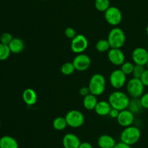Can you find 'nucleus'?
Listing matches in <instances>:
<instances>
[{"label": "nucleus", "instance_id": "nucleus-1", "mask_svg": "<svg viewBox=\"0 0 148 148\" xmlns=\"http://www.w3.org/2000/svg\"><path fill=\"white\" fill-rule=\"evenodd\" d=\"M108 101L112 108L121 111L128 108L130 100L127 94L124 92L116 91L110 94Z\"/></svg>", "mask_w": 148, "mask_h": 148}, {"label": "nucleus", "instance_id": "nucleus-2", "mask_svg": "<svg viewBox=\"0 0 148 148\" xmlns=\"http://www.w3.org/2000/svg\"><path fill=\"white\" fill-rule=\"evenodd\" d=\"M106 86V81L103 75L101 73H95L90 78L88 84L90 92L93 95L98 96L103 94Z\"/></svg>", "mask_w": 148, "mask_h": 148}, {"label": "nucleus", "instance_id": "nucleus-3", "mask_svg": "<svg viewBox=\"0 0 148 148\" xmlns=\"http://www.w3.org/2000/svg\"><path fill=\"white\" fill-rule=\"evenodd\" d=\"M141 137V131L139 128L130 126L124 128L121 133V141L127 145H134L139 142Z\"/></svg>", "mask_w": 148, "mask_h": 148}, {"label": "nucleus", "instance_id": "nucleus-4", "mask_svg": "<svg viewBox=\"0 0 148 148\" xmlns=\"http://www.w3.org/2000/svg\"><path fill=\"white\" fill-rule=\"evenodd\" d=\"M107 40L109 42L111 48L121 49L126 41V35L124 30L118 27L111 29L108 33Z\"/></svg>", "mask_w": 148, "mask_h": 148}, {"label": "nucleus", "instance_id": "nucleus-5", "mask_svg": "<svg viewBox=\"0 0 148 148\" xmlns=\"http://www.w3.org/2000/svg\"><path fill=\"white\" fill-rule=\"evenodd\" d=\"M145 86L140 78H132L127 83V90L132 98H140L144 94Z\"/></svg>", "mask_w": 148, "mask_h": 148}, {"label": "nucleus", "instance_id": "nucleus-6", "mask_svg": "<svg viewBox=\"0 0 148 148\" xmlns=\"http://www.w3.org/2000/svg\"><path fill=\"white\" fill-rule=\"evenodd\" d=\"M65 119L68 126L74 129L81 127L85 122V116L83 113L77 110H69L66 114Z\"/></svg>", "mask_w": 148, "mask_h": 148}, {"label": "nucleus", "instance_id": "nucleus-7", "mask_svg": "<svg viewBox=\"0 0 148 148\" xmlns=\"http://www.w3.org/2000/svg\"><path fill=\"white\" fill-rule=\"evenodd\" d=\"M105 19L107 23L113 26H117L122 21V13L116 7H110L104 12Z\"/></svg>", "mask_w": 148, "mask_h": 148}, {"label": "nucleus", "instance_id": "nucleus-8", "mask_svg": "<svg viewBox=\"0 0 148 148\" xmlns=\"http://www.w3.org/2000/svg\"><path fill=\"white\" fill-rule=\"evenodd\" d=\"M89 42L83 34H77L71 41V49L74 53L82 54L88 49Z\"/></svg>", "mask_w": 148, "mask_h": 148}, {"label": "nucleus", "instance_id": "nucleus-9", "mask_svg": "<svg viewBox=\"0 0 148 148\" xmlns=\"http://www.w3.org/2000/svg\"><path fill=\"white\" fill-rule=\"evenodd\" d=\"M109 81L113 88L119 89L127 83V75L124 74L121 69H116L111 72Z\"/></svg>", "mask_w": 148, "mask_h": 148}, {"label": "nucleus", "instance_id": "nucleus-10", "mask_svg": "<svg viewBox=\"0 0 148 148\" xmlns=\"http://www.w3.org/2000/svg\"><path fill=\"white\" fill-rule=\"evenodd\" d=\"M75 70L78 71H85L90 68L91 59L88 55L85 54H78L72 61Z\"/></svg>", "mask_w": 148, "mask_h": 148}, {"label": "nucleus", "instance_id": "nucleus-11", "mask_svg": "<svg viewBox=\"0 0 148 148\" xmlns=\"http://www.w3.org/2000/svg\"><path fill=\"white\" fill-rule=\"evenodd\" d=\"M132 58L135 65H145L148 62V51L143 47H137L133 50Z\"/></svg>", "mask_w": 148, "mask_h": 148}, {"label": "nucleus", "instance_id": "nucleus-12", "mask_svg": "<svg viewBox=\"0 0 148 148\" xmlns=\"http://www.w3.org/2000/svg\"><path fill=\"white\" fill-rule=\"evenodd\" d=\"M116 120L121 126L124 128L128 127V126H132V123H134V114L129 109H126L119 112Z\"/></svg>", "mask_w": 148, "mask_h": 148}, {"label": "nucleus", "instance_id": "nucleus-13", "mask_svg": "<svg viewBox=\"0 0 148 148\" xmlns=\"http://www.w3.org/2000/svg\"><path fill=\"white\" fill-rule=\"evenodd\" d=\"M108 58L110 62L116 66H121L125 62V55L121 49L111 48L108 52Z\"/></svg>", "mask_w": 148, "mask_h": 148}, {"label": "nucleus", "instance_id": "nucleus-14", "mask_svg": "<svg viewBox=\"0 0 148 148\" xmlns=\"http://www.w3.org/2000/svg\"><path fill=\"white\" fill-rule=\"evenodd\" d=\"M62 144L64 148H79L81 142L77 135L69 133L64 136Z\"/></svg>", "mask_w": 148, "mask_h": 148}, {"label": "nucleus", "instance_id": "nucleus-15", "mask_svg": "<svg viewBox=\"0 0 148 148\" xmlns=\"http://www.w3.org/2000/svg\"><path fill=\"white\" fill-rule=\"evenodd\" d=\"M23 100L27 105H33L37 102V93L34 89L31 88L26 89L23 92Z\"/></svg>", "mask_w": 148, "mask_h": 148}, {"label": "nucleus", "instance_id": "nucleus-16", "mask_svg": "<svg viewBox=\"0 0 148 148\" xmlns=\"http://www.w3.org/2000/svg\"><path fill=\"white\" fill-rule=\"evenodd\" d=\"M98 145L100 148H114L116 142L111 135L103 134L98 139Z\"/></svg>", "mask_w": 148, "mask_h": 148}, {"label": "nucleus", "instance_id": "nucleus-17", "mask_svg": "<svg viewBox=\"0 0 148 148\" xmlns=\"http://www.w3.org/2000/svg\"><path fill=\"white\" fill-rule=\"evenodd\" d=\"M112 108L110 104V103L108 102V101H98L97 103L96 106H95V113L97 115L100 116H106L109 114L110 110Z\"/></svg>", "mask_w": 148, "mask_h": 148}, {"label": "nucleus", "instance_id": "nucleus-18", "mask_svg": "<svg viewBox=\"0 0 148 148\" xmlns=\"http://www.w3.org/2000/svg\"><path fill=\"white\" fill-rule=\"evenodd\" d=\"M0 148H19V145L14 137L5 135L0 138Z\"/></svg>", "mask_w": 148, "mask_h": 148}, {"label": "nucleus", "instance_id": "nucleus-19", "mask_svg": "<svg viewBox=\"0 0 148 148\" xmlns=\"http://www.w3.org/2000/svg\"><path fill=\"white\" fill-rule=\"evenodd\" d=\"M11 53L20 54L24 50L25 44L23 39L20 38H13L12 41L8 45Z\"/></svg>", "mask_w": 148, "mask_h": 148}, {"label": "nucleus", "instance_id": "nucleus-20", "mask_svg": "<svg viewBox=\"0 0 148 148\" xmlns=\"http://www.w3.org/2000/svg\"><path fill=\"white\" fill-rule=\"evenodd\" d=\"M98 102V101L96 96L93 95L92 94H89L88 95L84 97L82 104H83V107L86 110H92L95 109Z\"/></svg>", "mask_w": 148, "mask_h": 148}, {"label": "nucleus", "instance_id": "nucleus-21", "mask_svg": "<svg viewBox=\"0 0 148 148\" xmlns=\"http://www.w3.org/2000/svg\"><path fill=\"white\" fill-rule=\"evenodd\" d=\"M127 109L132 112L134 114L140 113L143 109L141 102H140V98H132V100H130Z\"/></svg>", "mask_w": 148, "mask_h": 148}, {"label": "nucleus", "instance_id": "nucleus-22", "mask_svg": "<svg viewBox=\"0 0 148 148\" xmlns=\"http://www.w3.org/2000/svg\"><path fill=\"white\" fill-rule=\"evenodd\" d=\"M67 126L68 125L65 117L59 116V117L56 118L53 121V127L56 131L64 130Z\"/></svg>", "mask_w": 148, "mask_h": 148}, {"label": "nucleus", "instance_id": "nucleus-23", "mask_svg": "<svg viewBox=\"0 0 148 148\" xmlns=\"http://www.w3.org/2000/svg\"><path fill=\"white\" fill-rule=\"evenodd\" d=\"M95 48L98 52L104 53L109 51V49H111V46L107 39H100L95 44Z\"/></svg>", "mask_w": 148, "mask_h": 148}, {"label": "nucleus", "instance_id": "nucleus-24", "mask_svg": "<svg viewBox=\"0 0 148 148\" xmlns=\"http://www.w3.org/2000/svg\"><path fill=\"white\" fill-rule=\"evenodd\" d=\"M110 6V0H95V7L98 11L105 12Z\"/></svg>", "mask_w": 148, "mask_h": 148}, {"label": "nucleus", "instance_id": "nucleus-25", "mask_svg": "<svg viewBox=\"0 0 148 148\" xmlns=\"http://www.w3.org/2000/svg\"><path fill=\"white\" fill-rule=\"evenodd\" d=\"M76 71L72 62H66L61 67V72L64 75H70Z\"/></svg>", "mask_w": 148, "mask_h": 148}, {"label": "nucleus", "instance_id": "nucleus-26", "mask_svg": "<svg viewBox=\"0 0 148 148\" xmlns=\"http://www.w3.org/2000/svg\"><path fill=\"white\" fill-rule=\"evenodd\" d=\"M10 54H11V51L8 45H5L0 42V61L8 59Z\"/></svg>", "mask_w": 148, "mask_h": 148}, {"label": "nucleus", "instance_id": "nucleus-27", "mask_svg": "<svg viewBox=\"0 0 148 148\" xmlns=\"http://www.w3.org/2000/svg\"><path fill=\"white\" fill-rule=\"evenodd\" d=\"M134 65L131 62H124L121 65V70L123 71L126 75H130L132 73L133 70H134Z\"/></svg>", "mask_w": 148, "mask_h": 148}, {"label": "nucleus", "instance_id": "nucleus-28", "mask_svg": "<svg viewBox=\"0 0 148 148\" xmlns=\"http://www.w3.org/2000/svg\"><path fill=\"white\" fill-rule=\"evenodd\" d=\"M145 71V69L144 66H143V65H134V70H133V72L132 73L133 75V78H140V77L142 76Z\"/></svg>", "mask_w": 148, "mask_h": 148}, {"label": "nucleus", "instance_id": "nucleus-29", "mask_svg": "<svg viewBox=\"0 0 148 148\" xmlns=\"http://www.w3.org/2000/svg\"><path fill=\"white\" fill-rule=\"evenodd\" d=\"M12 35L8 32H5V33L1 34V37H0V42L5 45H9L10 42L12 41Z\"/></svg>", "mask_w": 148, "mask_h": 148}, {"label": "nucleus", "instance_id": "nucleus-30", "mask_svg": "<svg viewBox=\"0 0 148 148\" xmlns=\"http://www.w3.org/2000/svg\"><path fill=\"white\" fill-rule=\"evenodd\" d=\"M65 36L68 38V39H72L77 36V33H76V30L72 27H68L65 29Z\"/></svg>", "mask_w": 148, "mask_h": 148}, {"label": "nucleus", "instance_id": "nucleus-31", "mask_svg": "<svg viewBox=\"0 0 148 148\" xmlns=\"http://www.w3.org/2000/svg\"><path fill=\"white\" fill-rule=\"evenodd\" d=\"M140 102L143 108L148 110V92L143 94V95L140 97Z\"/></svg>", "mask_w": 148, "mask_h": 148}, {"label": "nucleus", "instance_id": "nucleus-32", "mask_svg": "<svg viewBox=\"0 0 148 148\" xmlns=\"http://www.w3.org/2000/svg\"><path fill=\"white\" fill-rule=\"evenodd\" d=\"M140 79L141 80L142 83L145 86H148V69H145Z\"/></svg>", "mask_w": 148, "mask_h": 148}, {"label": "nucleus", "instance_id": "nucleus-33", "mask_svg": "<svg viewBox=\"0 0 148 148\" xmlns=\"http://www.w3.org/2000/svg\"><path fill=\"white\" fill-rule=\"evenodd\" d=\"M79 93L81 96L82 97H85V96L88 95L89 94H90V89H89V87L88 86H83L82 88H80V89L79 90Z\"/></svg>", "mask_w": 148, "mask_h": 148}, {"label": "nucleus", "instance_id": "nucleus-34", "mask_svg": "<svg viewBox=\"0 0 148 148\" xmlns=\"http://www.w3.org/2000/svg\"><path fill=\"white\" fill-rule=\"evenodd\" d=\"M119 110H116V109H114V108H111V110H110V113H109V116L112 118H117L118 117L119 114Z\"/></svg>", "mask_w": 148, "mask_h": 148}, {"label": "nucleus", "instance_id": "nucleus-35", "mask_svg": "<svg viewBox=\"0 0 148 148\" xmlns=\"http://www.w3.org/2000/svg\"><path fill=\"white\" fill-rule=\"evenodd\" d=\"M114 148H132V147L130 145H127V144L121 142H119V143H116V145H115V147Z\"/></svg>", "mask_w": 148, "mask_h": 148}, {"label": "nucleus", "instance_id": "nucleus-36", "mask_svg": "<svg viewBox=\"0 0 148 148\" xmlns=\"http://www.w3.org/2000/svg\"><path fill=\"white\" fill-rule=\"evenodd\" d=\"M79 148H93V147H92V144H90V142H81Z\"/></svg>", "mask_w": 148, "mask_h": 148}, {"label": "nucleus", "instance_id": "nucleus-37", "mask_svg": "<svg viewBox=\"0 0 148 148\" xmlns=\"http://www.w3.org/2000/svg\"><path fill=\"white\" fill-rule=\"evenodd\" d=\"M146 33H147V35L148 36V25L147 26V28H146Z\"/></svg>", "mask_w": 148, "mask_h": 148}, {"label": "nucleus", "instance_id": "nucleus-38", "mask_svg": "<svg viewBox=\"0 0 148 148\" xmlns=\"http://www.w3.org/2000/svg\"><path fill=\"white\" fill-rule=\"evenodd\" d=\"M147 65V69H148V62H147V65Z\"/></svg>", "mask_w": 148, "mask_h": 148}, {"label": "nucleus", "instance_id": "nucleus-39", "mask_svg": "<svg viewBox=\"0 0 148 148\" xmlns=\"http://www.w3.org/2000/svg\"><path fill=\"white\" fill-rule=\"evenodd\" d=\"M40 1H46V0H40Z\"/></svg>", "mask_w": 148, "mask_h": 148}, {"label": "nucleus", "instance_id": "nucleus-40", "mask_svg": "<svg viewBox=\"0 0 148 148\" xmlns=\"http://www.w3.org/2000/svg\"><path fill=\"white\" fill-rule=\"evenodd\" d=\"M0 126H1V122H0Z\"/></svg>", "mask_w": 148, "mask_h": 148}]
</instances>
